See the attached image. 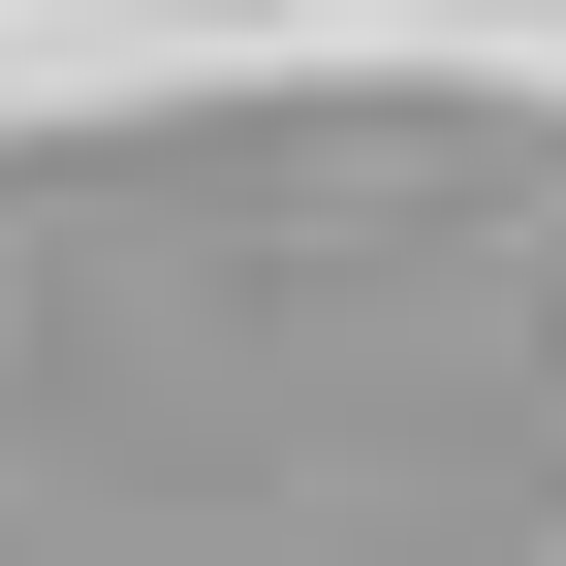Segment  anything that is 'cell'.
I'll return each mask as SVG.
<instances>
[]
</instances>
